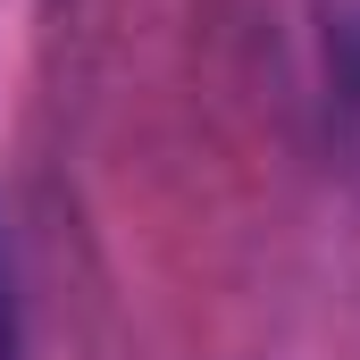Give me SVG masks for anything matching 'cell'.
I'll list each match as a JSON object with an SVG mask.
<instances>
[{
  "label": "cell",
  "instance_id": "1",
  "mask_svg": "<svg viewBox=\"0 0 360 360\" xmlns=\"http://www.w3.org/2000/svg\"><path fill=\"white\" fill-rule=\"evenodd\" d=\"M0 360H17V310H8V269H0Z\"/></svg>",
  "mask_w": 360,
  "mask_h": 360
}]
</instances>
